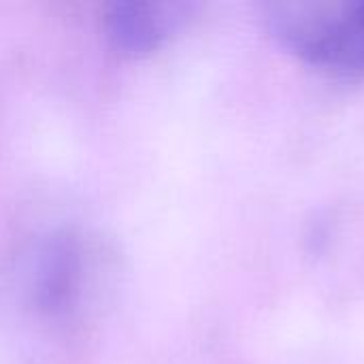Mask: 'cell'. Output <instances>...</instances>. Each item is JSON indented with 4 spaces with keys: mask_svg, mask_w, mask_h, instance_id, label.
<instances>
[{
    "mask_svg": "<svg viewBox=\"0 0 364 364\" xmlns=\"http://www.w3.org/2000/svg\"><path fill=\"white\" fill-rule=\"evenodd\" d=\"M269 19L275 36L305 62L364 73V0L284 2Z\"/></svg>",
    "mask_w": 364,
    "mask_h": 364,
    "instance_id": "6da1fadb",
    "label": "cell"
},
{
    "mask_svg": "<svg viewBox=\"0 0 364 364\" xmlns=\"http://www.w3.org/2000/svg\"><path fill=\"white\" fill-rule=\"evenodd\" d=\"M79 250L70 241L51 245L41 264L38 303L47 309H64L79 284Z\"/></svg>",
    "mask_w": 364,
    "mask_h": 364,
    "instance_id": "3957f363",
    "label": "cell"
},
{
    "mask_svg": "<svg viewBox=\"0 0 364 364\" xmlns=\"http://www.w3.org/2000/svg\"><path fill=\"white\" fill-rule=\"evenodd\" d=\"M175 19L173 9L162 4L122 2L107 13V34L119 51L139 55L156 49Z\"/></svg>",
    "mask_w": 364,
    "mask_h": 364,
    "instance_id": "7a4b0ae2",
    "label": "cell"
}]
</instances>
